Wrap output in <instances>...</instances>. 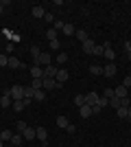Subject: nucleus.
Here are the masks:
<instances>
[{"mask_svg": "<svg viewBox=\"0 0 131 147\" xmlns=\"http://www.w3.org/2000/svg\"><path fill=\"white\" fill-rule=\"evenodd\" d=\"M9 97L13 101H24V86H13L9 88Z\"/></svg>", "mask_w": 131, "mask_h": 147, "instance_id": "f257e3e1", "label": "nucleus"}, {"mask_svg": "<svg viewBox=\"0 0 131 147\" xmlns=\"http://www.w3.org/2000/svg\"><path fill=\"white\" fill-rule=\"evenodd\" d=\"M33 64H35V66H42V68H46V66H50V64H53V57H50L48 53H42V55H39L37 59L33 61Z\"/></svg>", "mask_w": 131, "mask_h": 147, "instance_id": "f03ea898", "label": "nucleus"}, {"mask_svg": "<svg viewBox=\"0 0 131 147\" xmlns=\"http://www.w3.org/2000/svg\"><path fill=\"white\" fill-rule=\"evenodd\" d=\"M57 70H59V68H57L55 64L46 66V68H44V79H55V77H57Z\"/></svg>", "mask_w": 131, "mask_h": 147, "instance_id": "7ed1b4c3", "label": "nucleus"}, {"mask_svg": "<svg viewBox=\"0 0 131 147\" xmlns=\"http://www.w3.org/2000/svg\"><path fill=\"white\" fill-rule=\"evenodd\" d=\"M94 49H96V42H94L92 37L83 42V53H85V55H94Z\"/></svg>", "mask_w": 131, "mask_h": 147, "instance_id": "20e7f679", "label": "nucleus"}, {"mask_svg": "<svg viewBox=\"0 0 131 147\" xmlns=\"http://www.w3.org/2000/svg\"><path fill=\"white\" fill-rule=\"evenodd\" d=\"M98 97H100L98 92H87L85 94V105H96L98 103Z\"/></svg>", "mask_w": 131, "mask_h": 147, "instance_id": "39448f33", "label": "nucleus"}, {"mask_svg": "<svg viewBox=\"0 0 131 147\" xmlns=\"http://www.w3.org/2000/svg\"><path fill=\"white\" fill-rule=\"evenodd\" d=\"M31 77H33V79H44V68L33 64V66H31Z\"/></svg>", "mask_w": 131, "mask_h": 147, "instance_id": "423d86ee", "label": "nucleus"}, {"mask_svg": "<svg viewBox=\"0 0 131 147\" xmlns=\"http://www.w3.org/2000/svg\"><path fill=\"white\" fill-rule=\"evenodd\" d=\"M68 70H66V68H59V70H57V77H55V81L57 84H63V81H68Z\"/></svg>", "mask_w": 131, "mask_h": 147, "instance_id": "0eeeda50", "label": "nucleus"}, {"mask_svg": "<svg viewBox=\"0 0 131 147\" xmlns=\"http://www.w3.org/2000/svg\"><path fill=\"white\" fill-rule=\"evenodd\" d=\"M116 73H118V70H116V66H114L112 61H109L107 66H103V75H105V77H116Z\"/></svg>", "mask_w": 131, "mask_h": 147, "instance_id": "6e6552de", "label": "nucleus"}, {"mask_svg": "<svg viewBox=\"0 0 131 147\" xmlns=\"http://www.w3.org/2000/svg\"><path fill=\"white\" fill-rule=\"evenodd\" d=\"M103 46H105V53H103V57H105V59H116V53L112 51V44H109V42H103Z\"/></svg>", "mask_w": 131, "mask_h": 147, "instance_id": "1a4fd4ad", "label": "nucleus"}, {"mask_svg": "<svg viewBox=\"0 0 131 147\" xmlns=\"http://www.w3.org/2000/svg\"><path fill=\"white\" fill-rule=\"evenodd\" d=\"M61 88V84H57L55 79H44V90H57Z\"/></svg>", "mask_w": 131, "mask_h": 147, "instance_id": "9d476101", "label": "nucleus"}, {"mask_svg": "<svg viewBox=\"0 0 131 147\" xmlns=\"http://www.w3.org/2000/svg\"><path fill=\"white\" fill-rule=\"evenodd\" d=\"M11 101H13V99L9 97V90H5V92H2V97H0V105H2V108H9Z\"/></svg>", "mask_w": 131, "mask_h": 147, "instance_id": "9b49d317", "label": "nucleus"}, {"mask_svg": "<svg viewBox=\"0 0 131 147\" xmlns=\"http://www.w3.org/2000/svg\"><path fill=\"white\" fill-rule=\"evenodd\" d=\"M22 136H24V141H33V138H37V132L33 127H26L24 132H22Z\"/></svg>", "mask_w": 131, "mask_h": 147, "instance_id": "f8f14e48", "label": "nucleus"}, {"mask_svg": "<svg viewBox=\"0 0 131 147\" xmlns=\"http://www.w3.org/2000/svg\"><path fill=\"white\" fill-rule=\"evenodd\" d=\"M35 132H37V138H39L42 143L48 141V129H46V127H35Z\"/></svg>", "mask_w": 131, "mask_h": 147, "instance_id": "ddd939ff", "label": "nucleus"}, {"mask_svg": "<svg viewBox=\"0 0 131 147\" xmlns=\"http://www.w3.org/2000/svg\"><path fill=\"white\" fill-rule=\"evenodd\" d=\"M79 114H81V119L92 117V105H81V108H79Z\"/></svg>", "mask_w": 131, "mask_h": 147, "instance_id": "4468645a", "label": "nucleus"}, {"mask_svg": "<svg viewBox=\"0 0 131 147\" xmlns=\"http://www.w3.org/2000/svg\"><path fill=\"white\" fill-rule=\"evenodd\" d=\"M22 66H24V64H22L20 59H15V57H9V66H7V68H13V70H18V68H22Z\"/></svg>", "mask_w": 131, "mask_h": 147, "instance_id": "2eb2a0df", "label": "nucleus"}, {"mask_svg": "<svg viewBox=\"0 0 131 147\" xmlns=\"http://www.w3.org/2000/svg\"><path fill=\"white\" fill-rule=\"evenodd\" d=\"M114 94H116V97H118V99L127 97V88L122 86V84H120V86H116V88H114Z\"/></svg>", "mask_w": 131, "mask_h": 147, "instance_id": "dca6fc26", "label": "nucleus"}, {"mask_svg": "<svg viewBox=\"0 0 131 147\" xmlns=\"http://www.w3.org/2000/svg\"><path fill=\"white\" fill-rule=\"evenodd\" d=\"M31 13H33V18H44V16H46L44 7H33V9H31Z\"/></svg>", "mask_w": 131, "mask_h": 147, "instance_id": "f3484780", "label": "nucleus"}, {"mask_svg": "<svg viewBox=\"0 0 131 147\" xmlns=\"http://www.w3.org/2000/svg\"><path fill=\"white\" fill-rule=\"evenodd\" d=\"M26 105H29V101H26V99H24V101H13V110H15V112H22Z\"/></svg>", "mask_w": 131, "mask_h": 147, "instance_id": "a211bd4d", "label": "nucleus"}, {"mask_svg": "<svg viewBox=\"0 0 131 147\" xmlns=\"http://www.w3.org/2000/svg\"><path fill=\"white\" fill-rule=\"evenodd\" d=\"M57 33H59V31H55V29H53V26H48V29H46V40H48V42H53V40H57Z\"/></svg>", "mask_w": 131, "mask_h": 147, "instance_id": "6ab92c4d", "label": "nucleus"}, {"mask_svg": "<svg viewBox=\"0 0 131 147\" xmlns=\"http://www.w3.org/2000/svg\"><path fill=\"white\" fill-rule=\"evenodd\" d=\"M31 88L33 90H44V79H31Z\"/></svg>", "mask_w": 131, "mask_h": 147, "instance_id": "aec40b11", "label": "nucleus"}, {"mask_svg": "<svg viewBox=\"0 0 131 147\" xmlns=\"http://www.w3.org/2000/svg\"><path fill=\"white\" fill-rule=\"evenodd\" d=\"M22 141H24V136H22V134H18V132H13V136H11V143H13V145H15V147H18V145H22Z\"/></svg>", "mask_w": 131, "mask_h": 147, "instance_id": "412c9836", "label": "nucleus"}, {"mask_svg": "<svg viewBox=\"0 0 131 147\" xmlns=\"http://www.w3.org/2000/svg\"><path fill=\"white\" fill-rule=\"evenodd\" d=\"M57 125H59V127H68V125H70L68 117H63V114H61V117H57Z\"/></svg>", "mask_w": 131, "mask_h": 147, "instance_id": "4be33fe9", "label": "nucleus"}, {"mask_svg": "<svg viewBox=\"0 0 131 147\" xmlns=\"http://www.w3.org/2000/svg\"><path fill=\"white\" fill-rule=\"evenodd\" d=\"M81 42H85V40H90V35H87V31H83V29H76V33H74Z\"/></svg>", "mask_w": 131, "mask_h": 147, "instance_id": "5701e85b", "label": "nucleus"}, {"mask_svg": "<svg viewBox=\"0 0 131 147\" xmlns=\"http://www.w3.org/2000/svg\"><path fill=\"white\" fill-rule=\"evenodd\" d=\"M63 33H66V35H74V33H76L74 24H63Z\"/></svg>", "mask_w": 131, "mask_h": 147, "instance_id": "b1692460", "label": "nucleus"}, {"mask_svg": "<svg viewBox=\"0 0 131 147\" xmlns=\"http://www.w3.org/2000/svg\"><path fill=\"white\" fill-rule=\"evenodd\" d=\"M90 73H92V75H103V66H98V64H92V66H90Z\"/></svg>", "mask_w": 131, "mask_h": 147, "instance_id": "393cba45", "label": "nucleus"}, {"mask_svg": "<svg viewBox=\"0 0 131 147\" xmlns=\"http://www.w3.org/2000/svg\"><path fill=\"white\" fill-rule=\"evenodd\" d=\"M26 127H29V125H26L24 121H18V123H15V132H18V134H22Z\"/></svg>", "mask_w": 131, "mask_h": 147, "instance_id": "a878e982", "label": "nucleus"}, {"mask_svg": "<svg viewBox=\"0 0 131 147\" xmlns=\"http://www.w3.org/2000/svg\"><path fill=\"white\" fill-rule=\"evenodd\" d=\"M57 64H59V66H63V64H66V61H68V55H66V53H59V55H57Z\"/></svg>", "mask_w": 131, "mask_h": 147, "instance_id": "bb28decb", "label": "nucleus"}, {"mask_svg": "<svg viewBox=\"0 0 131 147\" xmlns=\"http://www.w3.org/2000/svg\"><path fill=\"white\" fill-rule=\"evenodd\" d=\"M39 55H42V51H39V49H37V46H31V59H33V61H35V59H37V57H39Z\"/></svg>", "mask_w": 131, "mask_h": 147, "instance_id": "cd10ccee", "label": "nucleus"}, {"mask_svg": "<svg viewBox=\"0 0 131 147\" xmlns=\"http://www.w3.org/2000/svg\"><path fill=\"white\" fill-rule=\"evenodd\" d=\"M100 97H105V99H112V97H116V94H114V88H105Z\"/></svg>", "mask_w": 131, "mask_h": 147, "instance_id": "c85d7f7f", "label": "nucleus"}, {"mask_svg": "<svg viewBox=\"0 0 131 147\" xmlns=\"http://www.w3.org/2000/svg\"><path fill=\"white\" fill-rule=\"evenodd\" d=\"M74 103L79 105V108H81V105H85V94H76V97H74Z\"/></svg>", "mask_w": 131, "mask_h": 147, "instance_id": "c756f323", "label": "nucleus"}, {"mask_svg": "<svg viewBox=\"0 0 131 147\" xmlns=\"http://www.w3.org/2000/svg\"><path fill=\"white\" fill-rule=\"evenodd\" d=\"M109 105H112L114 110H118V108H120V99L118 97H112V99H109Z\"/></svg>", "mask_w": 131, "mask_h": 147, "instance_id": "7c9ffc66", "label": "nucleus"}, {"mask_svg": "<svg viewBox=\"0 0 131 147\" xmlns=\"http://www.w3.org/2000/svg\"><path fill=\"white\" fill-rule=\"evenodd\" d=\"M9 66V55H2L0 53V68H7Z\"/></svg>", "mask_w": 131, "mask_h": 147, "instance_id": "2f4dec72", "label": "nucleus"}, {"mask_svg": "<svg viewBox=\"0 0 131 147\" xmlns=\"http://www.w3.org/2000/svg\"><path fill=\"white\" fill-rule=\"evenodd\" d=\"M103 53H105V46H103V44H96V49H94V55H100V57H103Z\"/></svg>", "mask_w": 131, "mask_h": 147, "instance_id": "473e14b6", "label": "nucleus"}, {"mask_svg": "<svg viewBox=\"0 0 131 147\" xmlns=\"http://www.w3.org/2000/svg\"><path fill=\"white\" fill-rule=\"evenodd\" d=\"M33 99H37V101H44V99H46V92L44 90H35V97Z\"/></svg>", "mask_w": 131, "mask_h": 147, "instance_id": "72a5a7b5", "label": "nucleus"}, {"mask_svg": "<svg viewBox=\"0 0 131 147\" xmlns=\"http://www.w3.org/2000/svg\"><path fill=\"white\" fill-rule=\"evenodd\" d=\"M129 108H131V105H129ZM116 114H118V119H127V108H118Z\"/></svg>", "mask_w": 131, "mask_h": 147, "instance_id": "f704fd0d", "label": "nucleus"}, {"mask_svg": "<svg viewBox=\"0 0 131 147\" xmlns=\"http://www.w3.org/2000/svg\"><path fill=\"white\" fill-rule=\"evenodd\" d=\"M11 136H13L11 129H2V141H11Z\"/></svg>", "mask_w": 131, "mask_h": 147, "instance_id": "c9c22d12", "label": "nucleus"}, {"mask_svg": "<svg viewBox=\"0 0 131 147\" xmlns=\"http://www.w3.org/2000/svg\"><path fill=\"white\" fill-rule=\"evenodd\" d=\"M129 105H131V99L129 97H122V99H120V108H129Z\"/></svg>", "mask_w": 131, "mask_h": 147, "instance_id": "e433bc0d", "label": "nucleus"}, {"mask_svg": "<svg viewBox=\"0 0 131 147\" xmlns=\"http://www.w3.org/2000/svg\"><path fill=\"white\" fill-rule=\"evenodd\" d=\"M44 22H46V24H53V22H55V16H53V13H46V16H44Z\"/></svg>", "mask_w": 131, "mask_h": 147, "instance_id": "4c0bfd02", "label": "nucleus"}, {"mask_svg": "<svg viewBox=\"0 0 131 147\" xmlns=\"http://www.w3.org/2000/svg\"><path fill=\"white\" fill-rule=\"evenodd\" d=\"M122 86H125L127 90H129V88H131V75H127L125 79H122Z\"/></svg>", "mask_w": 131, "mask_h": 147, "instance_id": "58836bf2", "label": "nucleus"}, {"mask_svg": "<svg viewBox=\"0 0 131 147\" xmlns=\"http://www.w3.org/2000/svg\"><path fill=\"white\" fill-rule=\"evenodd\" d=\"M98 105H100V108H105V105H109V99H105V97H98Z\"/></svg>", "mask_w": 131, "mask_h": 147, "instance_id": "ea45409f", "label": "nucleus"}, {"mask_svg": "<svg viewBox=\"0 0 131 147\" xmlns=\"http://www.w3.org/2000/svg\"><path fill=\"white\" fill-rule=\"evenodd\" d=\"M59 46H61V42H59V40H53V42H50V49L59 51Z\"/></svg>", "mask_w": 131, "mask_h": 147, "instance_id": "a19ab883", "label": "nucleus"}, {"mask_svg": "<svg viewBox=\"0 0 131 147\" xmlns=\"http://www.w3.org/2000/svg\"><path fill=\"white\" fill-rule=\"evenodd\" d=\"M100 110H103V108H100L98 103H96V105H92V114H100Z\"/></svg>", "mask_w": 131, "mask_h": 147, "instance_id": "79ce46f5", "label": "nucleus"}, {"mask_svg": "<svg viewBox=\"0 0 131 147\" xmlns=\"http://www.w3.org/2000/svg\"><path fill=\"white\" fill-rule=\"evenodd\" d=\"M66 132H68V134H74V132H76V127H74V125H72V123H70L68 127H66Z\"/></svg>", "mask_w": 131, "mask_h": 147, "instance_id": "37998d69", "label": "nucleus"}, {"mask_svg": "<svg viewBox=\"0 0 131 147\" xmlns=\"http://www.w3.org/2000/svg\"><path fill=\"white\" fill-rule=\"evenodd\" d=\"M125 51H127V53H131V42H125Z\"/></svg>", "mask_w": 131, "mask_h": 147, "instance_id": "c03bdc74", "label": "nucleus"}, {"mask_svg": "<svg viewBox=\"0 0 131 147\" xmlns=\"http://www.w3.org/2000/svg\"><path fill=\"white\" fill-rule=\"evenodd\" d=\"M127 119L131 121V108H127Z\"/></svg>", "mask_w": 131, "mask_h": 147, "instance_id": "a18cd8bd", "label": "nucleus"}, {"mask_svg": "<svg viewBox=\"0 0 131 147\" xmlns=\"http://www.w3.org/2000/svg\"><path fill=\"white\" fill-rule=\"evenodd\" d=\"M2 9H5V5H2V2H0V13H2Z\"/></svg>", "mask_w": 131, "mask_h": 147, "instance_id": "49530a36", "label": "nucleus"}, {"mask_svg": "<svg viewBox=\"0 0 131 147\" xmlns=\"http://www.w3.org/2000/svg\"><path fill=\"white\" fill-rule=\"evenodd\" d=\"M0 147H5V141H0Z\"/></svg>", "mask_w": 131, "mask_h": 147, "instance_id": "de8ad7c7", "label": "nucleus"}, {"mask_svg": "<svg viewBox=\"0 0 131 147\" xmlns=\"http://www.w3.org/2000/svg\"><path fill=\"white\" fill-rule=\"evenodd\" d=\"M127 57H129V61H131V53H127Z\"/></svg>", "mask_w": 131, "mask_h": 147, "instance_id": "09e8293b", "label": "nucleus"}, {"mask_svg": "<svg viewBox=\"0 0 131 147\" xmlns=\"http://www.w3.org/2000/svg\"><path fill=\"white\" fill-rule=\"evenodd\" d=\"M0 141H2V129H0Z\"/></svg>", "mask_w": 131, "mask_h": 147, "instance_id": "8fccbe9b", "label": "nucleus"}, {"mask_svg": "<svg viewBox=\"0 0 131 147\" xmlns=\"http://www.w3.org/2000/svg\"><path fill=\"white\" fill-rule=\"evenodd\" d=\"M129 75H131V70H129Z\"/></svg>", "mask_w": 131, "mask_h": 147, "instance_id": "3c124183", "label": "nucleus"}, {"mask_svg": "<svg viewBox=\"0 0 131 147\" xmlns=\"http://www.w3.org/2000/svg\"><path fill=\"white\" fill-rule=\"evenodd\" d=\"M18 147H22V145H18Z\"/></svg>", "mask_w": 131, "mask_h": 147, "instance_id": "603ef678", "label": "nucleus"}]
</instances>
